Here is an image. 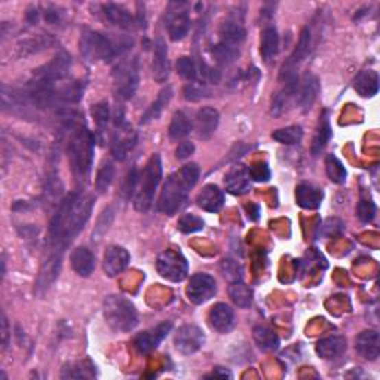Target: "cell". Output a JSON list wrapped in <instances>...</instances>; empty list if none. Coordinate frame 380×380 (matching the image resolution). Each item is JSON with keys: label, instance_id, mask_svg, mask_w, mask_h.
Here are the masks:
<instances>
[{"label": "cell", "instance_id": "6da1fadb", "mask_svg": "<svg viewBox=\"0 0 380 380\" xmlns=\"http://www.w3.org/2000/svg\"><path fill=\"white\" fill-rule=\"evenodd\" d=\"M94 208V196L69 193L60 202L49 223V244L54 250L64 251L79 232L85 228Z\"/></svg>", "mask_w": 380, "mask_h": 380}, {"label": "cell", "instance_id": "7a4b0ae2", "mask_svg": "<svg viewBox=\"0 0 380 380\" xmlns=\"http://www.w3.org/2000/svg\"><path fill=\"white\" fill-rule=\"evenodd\" d=\"M199 178V167L196 164H187L171 174L162 187L159 196L158 210L167 215H174L186 202L187 195Z\"/></svg>", "mask_w": 380, "mask_h": 380}, {"label": "cell", "instance_id": "3957f363", "mask_svg": "<svg viewBox=\"0 0 380 380\" xmlns=\"http://www.w3.org/2000/svg\"><path fill=\"white\" fill-rule=\"evenodd\" d=\"M94 146V134L84 123H76L71 126L70 140L67 143V155L71 173L80 182H86L89 174H91Z\"/></svg>", "mask_w": 380, "mask_h": 380}, {"label": "cell", "instance_id": "277c9868", "mask_svg": "<svg viewBox=\"0 0 380 380\" xmlns=\"http://www.w3.org/2000/svg\"><path fill=\"white\" fill-rule=\"evenodd\" d=\"M103 315L108 327L117 333L132 331L139 324V313L134 303L121 294H112L104 298Z\"/></svg>", "mask_w": 380, "mask_h": 380}, {"label": "cell", "instance_id": "5b68a950", "mask_svg": "<svg viewBox=\"0 0 380 380\" xmlns=\"http://www.w3.org/2000/svg\"><path fill=\"white\" fill-rule=\"evenodd\" d=\"M162 178V161L158 153L152 155L139 177V185L134 193V206L140 213H147Z\"/></svg>", "mask_w": 380, "mask_h": 380}, {"label": "cell", "instance_id": "8992f818", "mask_svg": "<svg viewBox=\"0 0 380 380\" xmlns=\"http://www.w3.org/2000/svg\"><path fill=\"white\" fill-rule=\"evenodd\" d=\"M79 48L82 57L88 61H112L121 52L106 34L94 30H85L82 33Z\"/></svg>", "mask_w": 380, "mask_h": 380}, {"label": "cell", "instance_id": "52a82bcc", "mask_svg": "<svg viewBox=\"0 0 380 380\" xmlns=\"http://www.w3.org/2000/svg\"><path fill=\"white\" fill-rule=\"evenodd\" d=\"M139 62L135 58L123 60L113 69V93L121 102L131 99L139 88Z\"/></svg>", "mask_w": 380, "mask_h": 380}, {"label": "cell", "instance_id": "ba28073f", "mask_svg": "<svg viewBox=\"0 0 380 380\" xmlns=\"http://www.w3.org/2000/svg\"><path fill=\"white\" fill-rule=\"evenodd\" d=\"M115 119V131L112 135L110 150L112 155L117 161H123L128 155L130 150L134 149L135 143H137V134L131 128V125L125 121L123 110L117 107L113 115Z\"/></svg>", "mask_w": 380, "mask_h": 380}, {"label": "cell", "instance_id": "9c48e42d", "mask_svg": "<svg viewBox=\"0 0 380 380\" xmlns=\"http://www.w3.org/2000/svg\"><path fill=\"white\" fill-rule=\"evenodd\" d=\"M158 274L171 283H182L189 274V263L180 251L165 250L156 260Z\"/></svg>", "mask_w": 380, "mask_h": 380}, {"label": "cell", "instance_id": "30bf717a", "mask_svg": "<svg viewBox=\"0 0 380 380\" xmlns=\"http://www.w3.org/2000/svg\"><path fill=\"white\" fill-rule=\"evenodd\" d=\"M187 3L174 2L169 3L165 12V29L169 39L173 42L183 40L190 30V15L187 11Z\"/></svg>", "mask_w": 380, "mask_h": 380}, {"label": "cell", "instance_id": "8fae6325", "mask_svg": "<svg viewBox=\"0 0 380 380\" xmlns=\"http://www.w3.org/2000/svg\"><path fill=\"white\" fill-rule=\"evenodd\" d=\"M70 70V57L66 52H60L57 57H54L48 64L34 70L32 80L38 84H45L51 86H57L58 82H62L69 75Z\"/></svg>", "mask_w": 380, "mask_h": 380}, {"label": "cell", "instance_id": "7c38bea8", "mask_svg": "<svg viewBox=\"0 0 380 380\" xmlns=\"http://www.w3.org/2000/svg\"><path fill=\"white\" fill-rule=\"evenodd\" d=\"M176 349L183 355H192L205 345V334L198 325L187 324L180 327L174 337Z\"/></svg>", "mask_w": 380, "mask_h": 380}, {"label": "cell", "instance_id": "4fadbf2b", "mask_svg": "<svg viewBox=\"0 0 380 380\" xmlns=\"http://www.w3.org/2000/svg\"><path fill=\"white\" fill-rule=\"evenodd\" d=\"M217 284L215 279L208 274H196L190 278V283L186 288L189 300L195 305H204L215 296Z\"/></svg>", "mask_w": 380, "mask_h": 380}, {"label": "cell", "instance_id": "5bb4252c", "mask_svg": "<svg viewBox=\"0 0 380 380\" xmlns=\"http://www.w3.org/2000/svg\"><path fill=\"white\" fill-rule=\"evenodd\" d=\"M171 329H173V324L162 322L156 325L155 329L137 334L134 339L135 349H137L140 354H149L153 349H156L159 346V343L168 336Z\"/></svg>", "mask_w": 380, "mask_h": 380}, {"label": "cell", "instance_id": "9a60e30c", "mask_svg": "<svg viewBox=\"0 0 380 380\" xmlns=\"http://www.w3.org/2000/svg\"><path fill=\"white\" fill-rule=\"evenodd\" d=\"M130 263V252L126 251L121 246H110L106 252L103 259V269L107 276H116L119 275L122 270L128 266Z\"/></svg>", "mask_w": 380, "mask_h": 380}, {"label": "cell", "instance_id": "2e32d148", "mask_svg": "<svg viewBox=\"0 0 380 380\" xmlns=\"http://www.w3.org/2000/svg\"><path fill=\"white\" fill-rule=\"evenodd\" d=\"M320 94V80L311 71L305 73L297 91V103L303 112H309Z\"/></svg>", "mask_w": 380, "mask_h": 380}, {"label": "cell", "instance_id": "e0dca14e", "mask_svg": "<svg viewBox=\"0 0 380 380\" xmlns=\"http://www.w3.org/2000/svg\"><path fill=\"white\" fill-rule=\"evenodd\" d=\"M220 122V115L214 107H202L196 113V134L198 139L210 140Z\"/></svg>", "mask_w": 380, "mask_h": 380}, {"label": "cell", "instance_id": "ac0fdd59", "mask_svg": "<svg viewBox=\"0 0 380 380\" xmlns=\"http://www.w3.org/2000/svg\"><path fill=\"white\" fill-rule=\"evenodd\" d=\"M311 47H312L311 30H309V27H305V29L300 33V38H298L297 47L294 48L293 54L289 56V58L283 66L281 71H297L298 66H300L302 62L307 58V56H309Z\"/></svg>", "mask_w": 380, "mask_h": 380}, {"label": "cell", "instance_id": "d6986e66", "mask_svg": "<svg viewBox=\"0 0 380 380\" xmlns=\"http://www.w3.org/2000/svg\"><path fill=\"white\" fill-rule=\"evenodd\" d=\"M102 9H103V15L106 16V20L110 24L119 27V29L132 30L135 24H139L137 18H134L128 9L122 5L106 3L102 6Z\"/></svg>", "mask_w": 380, "mask_h": 380}, {"label": "cell", "instance_id": "ffe728a7", "mask_svg": "<svg viewBox=\"0 0 380 380\" xmlns=\"http://www.w3.org/2000/svg\"><path fill=\"white\" fill-rule=\"evenodd\" d=\"M196 204L206 213H219L224 205V193L219 186L206 185L196 196Z\"/></svg>", "mask_w": 380, "mask_h": 380}, {"label": "cell", "instance_id": "44dd1931", "mask_svg": "<svg viewBox=\"0 0 380 380\" xmlns=\"http://www.w3.org/2000/svg\"><path fill=\"white\" fill-rule=\"evenodd\" d=\"M153 79L159 84H164L169 76V61L167 45L162 38H158L155 42V51H153V62H152Z\"/></svg>", "mask_w": 380, "mask_h": 380}, {"label": "cell", "instance_id": "7402d4cb", "mask_svg": "<svg viewBox=\"0 0 380 380\" xmlns=\"http://www.w3.org/2000/svg\"><path fill=\"white\" fill-rule=\"evenodd\" d=\"M208 321H210L211 327L219 333H229L235 325V313L232 307L226 303L214 305L210 313H208Z\"/></svg>", "mask_w": 380, "mask_h": 380}, {"label": "cell", "instance_id": "603a6c76", "mask_svg": "<svg viewBox=\"0 0 380 380\" xmlns=\"http://www.w3.org/2000/svg\"><path fill=\"white\" fill-rule=\"evenodd\" d=\"M355 349L364 359L375 361L380 354V336L375 330L359 333L355 339Z\"/></svg>", "mask_w": 380, "mask_h": 380}, {"label": "cell", "instance_id": "cb8c5ba5", "mask_svg": "<svg viewBox=\"0 0 380 380\" xmlns=\"http://www.w3.org/2000/svg\"><path fill=\"white\" fill-rule=\"evenodd\" d=\"M226 190L232 195L247 193L251 186V177L248 174V168L244 165L233 167L224 177Z\"/></svg>", "mask_w": 380, "mask_h": 380}, {"label": "cell", "instance_id": "d4e9b609", "mask_svg": "<svg viewBox=\"0 0 380 380\" xmlns=\"http://www.w3.org/2000/svg\"><path fill=\"white\" fill-rule=\"evenodd\" d=\"M324 199V192L311 183H300L296 187V202L305 210H316Z\"/></svg>", "mask_w": 380, "mask_h": 380}, {"label": "cell", "instance_id": "484cf974", "mask_svg": "<svg viewBox=\"0 0 380 380\" xmlns=\"http://www.w3.org/2000/svg\"><path fill=\"white\" fill-rule=\"evenodd\" d=\"M70 265H71V269H73L79 276L86 278L94 272L95 257L86 247H78L73 250V252H71Z\"/></svg>", "mask_w": 380, "mask_h": 380}, {"label": "cell", "instance_id": "4316f807", "mask_svg": "<svg viewBox=\"0 0 380 380\" xmlns=\"http://www.w3.org/2000/svg\"><path fill=\"white\" fill-rule=\"evenodd\" d=\"M61 260H62V251H57L43 261L40 274L38 278V288L47 289L54 281H56L61 270Z\"/></svg>", "mask_w": 380, "mask_h": 380}, {"label": "cell", "instance_id": "83f0119b", "mask_svg": "<svg viewBox=\"0 0 380 380\" xmlns=\"http://www.w3.org/2000/svg\"><path fill=\"white\" fill-rule=\"evenodd\" d=\"M346 339L343 336H329L316 343V354L324 359L340 357L346 351Z\"/></svg>", "mask_w": 380, "mask_h": 380}, {"label": "cell", "instance_id": "f1b7e54d", "mask_svg": "<svg viewBox=\"0 0 380 380\" xmlns=\"http://www.w3.org/2000/svg\"><path fill=\"white\" fill-rule=\"evenodd\" d=\"M354 89L364 98L375 97L379 91V75L375 70L359 71L354 80Z\"/></svg>", "mask_w": 380, "mask_h": 380}, {"label": "cell", "instance_id": "f546056e", "mask_svg": "<svg viewBox=\"0 0 380 380\" xmlns=\"http://www.w3.org/2000/svg\"><path fill=\"white\" fill-rule=\"evenodd\" d=\"M331 135H333V131H331V125H330V115H329L327 110H325L320 116L318 128H316L315 137H313V141H312V155L313 156L321 155V152L329 144Z\"/></svg>", "mask_w": 380, "mask_h": 380}, {"label": "cell", "instance_id": "4dcf8cb0", "mask_svg": "<svg viewBox=\"0 0 380 380\" xmlns=\"http://www.w3.org/2000/svg\"><path fill=\"white\" fill-rule=\"evenodd\" d=\"M246 36L247 32L238 20H228L220 27V42L232 45V47L239 48V45L246 40Z\"/></svg>", "mask_w": 380, "mask_h": 380}, {"label": "cell", "instance_id": "1f68e13d", "mask_svg": "<svg viewBox=\"0 0 380 380\" xmlns=\"http://www.w3.org/2000/svg\"><path fill=\"white\" fill-rule=\"evenodd\" d=\"M279 48V36L275 27L268 25L261 32V39H260V56L266 62H269L278 54Z\"/></svg>", "mask_w": 380, "mask_h": 380}, {"label": "cell", "instance_id": "d6a6232c", "mask_svg": "<svg viewBox=\"0 0 380 380\" xmlns=\"http://www.w3.org/2000/svg\"><path fill=\"white\" fill-rule=\"evenodd\" d=\"M171 97H173V88L169 85H167L162 91L158 94L156 99L150 104V107L147 108L144 115L141 116V123H149L152 121L158 119V117L164 112V108L168 106Z\"/></svg>", "mask_w": 380, "mask_h": 380}, {"label": "cell", "instance_id": "836d02e7", "mask_svg": "<svg viewBox=\"0 0 380 380\" xmlns=\"http://www.w3.org/2000/svg\"><path fill=\"white\" fill-rule=\"evenodd\" d=\"M60 376L61 379H93L95 367L89 361H75L62 367Z\"/></svg>", "mask_w": 380, "mask_h": 380}, {"label": "cell", "instance_id": "e575fe53", "mask_svg": "<svg viewBox=\"0 0 380 380\" xmlns=\"http://www.w3.org/2000/svg\"><path fill=\"white\" fill-rule=\"evenodd\" d=\"M192 121L189 119V116L185 112H176L173 116V121L169 123V137L173 140H182L192 132Z\"/></svg>", "mask_w": 380, "mask_h": 380}, {"label": "cell", "instance_id": "d590c367", "mask_svg": "<svg viewBox=\"0 0 380 380\" xmlns=\"http://www.w3.org/2000/svg\"><path fill=\"white\" fill-rule=\"evenodd\" d=\"M252 336H254V340L261 351L270 352L279 348L278 334L274 330L265 327V325H257L252 331Z\"/></svg>", "mask_w": 380, "mask_h": 380}, {"label": "cell", "instance_id": "8d00e7d4", "mask_svg": "<svg viewBox=\"0 0 380 380\" xmlns=\"http://www.w3.org/2000/svg\"><path fill=\"white\" fill-rule=\"evenodd\" d=\"M230 300L238 307H250L252 303V289L242 281H235L229 285Z\"/></svg>", "mask_w": 380, "mask_h": 380}, {"label": "cell", "instance_id": "74e56055", "mask_svg": "<svg viewBox=\"0 0 380 380\" xmlns=\"http://www.w3.org/2000/svg\"><path fill=\"white\" fill-rule=\"evenodd\" d=\"M213 56L217 62H220L222 66H230L239 57V48L232 47L224 42H219L213 47Z\"/></svg>", "mask_w": 380, "mask_h": 380}, {"label": "cell", "instance_id": "f35d334b", "mask_svg": "<svg viewBox=\"0 0 380 380\" xmlns=\"http://www.w3.org/2000/svg\"><path fill=\"white\" fill-rule=\"evenodd\" d=\"M325 169H327V176L333 183L342 185L346 182V168L334 155H327L325 158Z\"/></svg>", "mask_w": 380, "mask_h": 380}, {"label": "cell", "instance_id": "ab89813d", "mask_svg": "<svg viewBox=\"0 0 380 380\" xmlns=\"http://www.w3.org/2000/svg\"><path fill=\"white\" fill-rule=\"evenodd\" d=\"M303 137V130L298 125H292L287 126V128L276 130L272 134V139L281 144H287V146H292V144L300 143Z\"/></svg>", "mask_w": 380, "mask_h": 380}, {"label": "cell", "instance_id": "60d3db41", "mask_svg": "<svg viewBox=\"0 0 380 380\" xmlns=\"http://www.w3.org/2000/svg\"><path fill=\"white\" fill-rule=\"evenodd\" d=\"M115 178V167L112 162H103L95 177V189L98 193H106Z\"/></svg>", "mask_w": 380, "mask_h": 380}, {"label": "cell", "instance_id": "b9f144b4", "mask_svg": "<svg viewBox=\"0 0 380 380\" xmlns=\"http://www.w3.org/2000/svg\"><path fill=\"white\" fill-rule=\"evenodd\" d=\"M177 73L189 82H195L199 78V66L190 57H182L176 62Z\"/></svg>", "mask_w": 380, "mask_h": 380}, {"label": "cell", "instance_id": "7bdbcfd3", "mask_svg": "<svg viewBox=\"0 0 380 380\" xmlns=\"http://www.w3.org/2000/svg\"><path fill=\"white\" fill-rule=\"evenodd\" d=\"M93 117L98 126V132H104L107 128V123L110 121V107L106 102H99L93 106Z\"/></svg>", "mask_w": 380, "mask_h": 380}, {"label": "cell", "instance_id": "ee69618b", "mask_svg": "<svg viewBox=\"0 0 380 380\" xmlns=\"http://www.w3.org/2000/svg\"><path fill=\"white\" fill-rule=\"evenodd\" d=\"M177 228L183 233H195L198 230L204 229V220L199 219V217L195 214H185L182 219L178 220Z\"/></svg>", "mask_w": 380, "mask_h": 380}, {"label": "cell", "instance_id": "f6af8a7d", "mask_svg": "<svg viewBox=\"0 0 380 380\" xmlns=\"http://www.w3.org/2000/svg\"><path fill=\"white\" fill-rule=\"evenodd\" d=\"M208 95L206 84L202 80H195V82H189L185 86V98L187 102H199V99Z\"/></svg>", "mask_w": 380, "mask_h": 380}, {"label": "cell", "instance_id": "bcb514c9", "mask_svg": "<svg viewBox=\"0 0 380 380\" xmlns=\"http://www.w3.org/2000/svg\"><path fill=\"white\" fill-rule=\"evenodd\" d=\"M222 272L224 278H228L230 283L242 281V268L238 265V261L232 259H224L222 261Z\"/></svg>", "mask_w": 380, "mask_h": 380}, {"label": "cell", "instance_id": "7dc6e473", "mask_svg": "<svg viewBox=\"0 0 380 380\" xmlns=\"http://www.w3.org/2000/svg\"><path fill=\"white\" fill-rule=\"evenodd\" d=\"M357 215L363 223L373 222L376 215V205L373 201H367V199H361L357 206Z\"/></svg>", "mask_w": 380, "mask_h": 380}, {"label": "cell", "instance_id": "c3c4849f", "mask_svg": "<svg viewBox=\"0 0 380 380\" xmlns=\"http://www.w3.org/2000/svg\"><path fill=\"white\" fill-rule=\"evenodd\" d=\"M248 174L251 180H254V182L265 183L270 178V169L266 162H256V164H252L248 168Z\"/></svg>", "mask_w": 380, "mask_h": 380}, {"label": "cell", "instance_id": "681fc988", "mask_svg": "<svg viewBox=\"0 0 380 380\" xmlns=\"http://www.w3.org/2000/svg\"><path fill=\"white\" fill-rule=\"evenodd\" d=\"M112 220H113V213H112L110 208H108V210H106V211L103 213V215L99 217L98 226L95 228L94 235H93V239H94V241H95V239H97V241H98V239H102V237L106 233V230L108 229V224L112 223Z\"/></svg>", "mask_w": 380, "mask_h": 380}, {"label": "cell", "instance_id": "f907efd6", "mask_svg": "<svg viewBox=\"0 0 380 380\" xmlns=\"http://www.w3.org/2000/svg\"><path fill=\"white\" fill-rule=\"evenodd\" d=\"M139 171L137 168H132L128 176H126V180H125V183H123V195L126 198H131L134 193H135V189H137V185H139Z\"/></svg>", "mask_w": 380, "mask_h": 380}, {"label": "cell", "instance_id": "816d5d0a", "mask_svg": "<svg viewBox=\"0 0 380 380\" xmlns=\"http://www.w3.org/2000/svg\"><path fill=\"white\" fill-rule=\"evenodd\" d=\"M343 232V223L339 219H329L322 226L324 237H336Z\"/></svg>", "mask_w": 380, "mask_h": 380}, {"label": "cell", "instance_id": "f5cc1de1", "mask_svg": "<svg viewBox=\"0 0 380 380\" xmlns=\"http://www.w3.org/2000/svg\"><path fill=\"white\" fill-rule=\"evenodd\" d=\"M195 152V146L193 143H189V141H185V143H180L178 147L176 149V158L180 159V161H185L187 158H190L193 155Z\"/></svg>", "mask_w": 380, "mask_h": 380}, {"label": "cell", "instance_id": "db71d44e", "mask_svg": "<svg viewBox=\"0 0 380 380\" xmlns=\"http://www.w3.org/2000/svg\"><path fill=\"white\" fill-rule=\"evenodd\" d=\"M8 342H9V329H8V320L5 313H2V345L3 348L8 346Z\"/></svg>", "mask_w": 380, "mask_h": 380}, {"label": "cell", "instance_id": "11a10c76", "mask_svg": "<svg viewBox=\"0 0 380 380\" xmlns=\"http://www.w3.org/2000/svg\"><path fill=\"white\" fill-rule=\"evenodd\" d=\"M211 377H220V379H232V373L229 372L228 368H223V367H217Z\"/></svg>", "mask_w": 380, "mask_h": 380}]
</instances>
